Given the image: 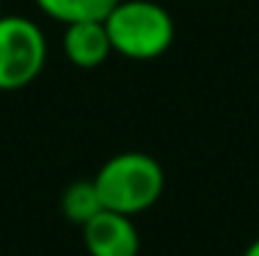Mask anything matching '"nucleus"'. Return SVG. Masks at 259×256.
Listing matches in <instances>:
<instances>
[{
  "mask_svg": "<svg viewBox=\"0 0 259 256\" xmlns=\"http://www.w3.org/2000/svg\"><path fill=\"white\" fill-rule=\"evenodd\" d=\"M102 207L121 215H141L163 196L165 176L155 157L144 151H124L110 157L94 176Z\"/></svg>",
  "mask_w": 259,
  "mask_h": 256,
  "instance_id": "1",
  "label": "nucleus"
},
{
  "mask_svg": "<svg viewBox=\"0 0 259 256\" xmlns=\"http://www.w3.org/2000/svg\"><path fill=\"white\" fill-rule=\"evenodd\" d=\"M0 17H3V0H0Z\"/></svg>",
  "mask_w": 259,
  "mask_h": 256,
  "instance_id": "9",
  "label": "nucleus"
},
{
  "mask_svg": "<svg viewBox=\"0 0 259 256\" xmlns=\"http://www.w3.org/2000/svg\"><path fill=\"white\" fill-rule=\"evenodd\" d=\"M36 3L53 20L72 25V22H85V20H108V14L121 0H36Z\"/></svg>",
  "mask_w": 259,
  "mask_h": 256,
  "instance_id": "6",
  "label": "nucleus"
},
{
  "mask_svg": "<svg viewBox=\"0 0 259 256\" xmlns=\"http://www.w3.org/2000/svg\"><path fill=\"white\" fill-rule=\"evenodd\" d=\"M83 242L91 256H138V231L130 215L102 210L83 226Z\"/></svg>",
  "mask_w": 259,
  "mask_h": 256,
  "instance_id": "4",
  "label": "nucleus"
},
{
  "mask_svg": "<svg viewBox=\"0 0 259 256\" xmlns=\"http://www.w3.org/2000/svg\"><path fill=\"white\" fill-rule=\"evenodd\" d=\"M47 39L25 17H0V91L25 88L41 75Z\"/></svg>",
  "mask_w": 259,
  "mask_h": 256,
  "instance_id": "3",
  "label": "nucleus"
},
{
  "mask_svg": "<svg viewBox=\"0 0 259 256\" xmlns=\"http://www.w3.org/2000/svg\"><path fill=\"white\" fill-rule=\"evenodd\" d=\"M61 210H64V215L69 218L72 223H80V226H85L91 218L100 215L105 207H102L100 193H97L94 179L72 182V185L64 190V198H61Z\"/></svg>",
  "mask_w": 259,
  "mask_h": 256,
  "instance_id": "7",
  "label": "nucleus"
},
{
  "mask_svg": "<svg viewBox=\"0 0 259 256\" xmlns=\"http://www.w3.org/2000/svg\"><path fill=\"white\" fill-rule=\"evenodd\" d=\"M243 256H259V240L251 242V245L245 248V253H243Z\"/></svg>",
  "mask_w": 259,
  "mask_h": 256,
  "instance_id": "8",
  "label": "nucleus"
},
{
  "mask_svg": "<svg viewBox=\"0 0 259 256\" xmlns=\"http://www.w3.org/2000/svg\"><path fill=\"white\" fill-rule=\"evenodd\" d=\"M64 53L80 69H94L113 53L105 20L72 22L64 30Z\"/></svg>",
  "mask_w": 259,
  "mask_h": 256,
  "instance_id": "5",
  "label": "nucleus"
},
{
  "mask_svg": "<svg viewBox=\"0 0 259 256\" xmlns=\"http://www.w3.org/2000/svg\"><path fill=\"white\" fill-rule=\"evenodd\" d=\"M113 53L133 61L163 56L174 41V20L152 0H121L105 20Z\"/></svg>",
  "mask_w": 259,
  "mask_h": 256,
  "instance_id": "2",
  "label": "nucleus"
}]
</instances>
